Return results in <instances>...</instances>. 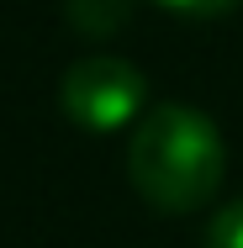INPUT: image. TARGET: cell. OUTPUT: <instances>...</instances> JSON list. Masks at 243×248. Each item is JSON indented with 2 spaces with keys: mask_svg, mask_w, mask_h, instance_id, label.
<instances>
[{
  "mask_svg": "<svg viewBox=\"0 0 243 248\" xmlns=\"http://www.w3.org/2000/svg\"><path fill=\"white\" fill-rule=\"evenodd\" d=\"M227 174V143L195 106H153L138 116L127 143V180L159 211L211 206Z\"/></svg>",
  "mask_w": 243,
  "mask_h": 248,
  "instance_id": "1",
  "label": "cell"
},
{
  "mask_svg": "<svg viewBox=\"0 0 243 248\" xmlns=\"http://www.w3.org/2000/svg\"><path fill=\"white\" fill-rule=\"evenodd\" d=\"M148 79L138 63L116 58V53H90L80 63H69L64 85H58V106L80 132H122L143 116Z\"/></svg>",
  "mask_w": 243,
  "mask_h": 248,
  "instance_id": "2",
  "label": "cell"
},
{
  "mask_svg": "<svg viewBox=\"0 0 243 248\" xmlns=\"http://www.w3.org/2000/svg\"><path fill=\"white\" fill-rule=\"evenodd\" d=\"M64 16L80 37H116L132 21V0H64Z\"/></svg>",
  "mask_w": 243,
  "mask_h": 248,
  "instance_id": "3",
  "label": "cell"
},
{
  "mask_svg": "<svg viewBox=\"0 0 243 248\" xmlns=\"http://www.w3.org/2000/svg\"><path fill=\"white\" fill-rule=\"evenodd\" d=\"M206 248H243V201L217 206V217L206 222Z\"/></svg>",
  "mask_w": 243,
  "mask_h": 248,
  "instance_id": "4",
  "label": "cell"
},
{
  "mask_svg": "<svg viewBox=\"0 0 243 248\" xmlns=\"http://www.w3.org/2000/svg\"><path fill=\"white\" fill-rule=\"evenodd\" d=\"M164 11H180V16H227L238 11L243 0H159Z\"/></svg>",
  "mask_w": 243,
  "mask_h": 248,
  "instance_id": "5",
  "label": "cell"
}]
</instances>
